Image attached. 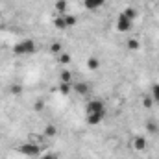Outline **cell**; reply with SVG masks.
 Instances as JSON below:
<instances>
[{
  "mask_svg": "<svg viewBox=\"0 0 159 159\" xmlns=\"http://www.w3.org/2000/svg\"><path fill=\"white\" fill-rule=\"evenodd\" d=\"M37 50V43L34 39H22L13 44V54L15 56H32Z\"/></svg>",
  "mask_w": 159,
  "mask_h": 159,
  "instance_id": "cell-1",
  "label": "cell"
},
{
  "mask_svg": "<svg viewBox=\"0 0 159 159\" xmlns=\"http://www.w3.org/2000/svg\"><path fill=\"white\" fill-rule=\"evenodd\" d=\"M17 152L20 156H24V157H39L43 148H41V144H37V143L26 141V143H22V144L17 146Z\"/></svg>",
  "mask_w": 159,
  "mask_h": 159,
  "instance_id": "cell-2",
  "label": "cell"
},
{
  "mask_svg": "<svg viewBox=\"0 0 159 159\" xmlns=\"http://www.w3.org/2000/svg\"><path fill=\"white\" fill-rule=\"evenodd\" d=\"M91 113H106V104L100 98L89 100L87 106H85V115H91Z\"/></svg>",
  "mask_w": 159,
  "mask_h": 159,
  "instance_id": "cell-3",
  "label": "cell"
},
{
  "mask_svg": "<svg viewBox=\"0 0 159 159\" xmlns=\"http://www.w3.org/2000/svg\"><path fill=\"white\" fill-rule=\"evenodd\" d=\"M148 148V139L144 137V135H135L133 139H131V150H135V152H144Z\"/></svg>",
  "mask_w": 159,
  "mask_h": 159,
  "instance_id": "cell-4",
  "label": "cell"
},
{
  "mask_svg": "<svg viewBox=\"0 0 159 159\" xmlns=\"http://www.w3.org/2000/svg\"><path fill=\"white\" fill-rule=\"evenodd\" d=\"M131 28H133V20L126 19V17L120 13L119 19H117V32H120V34H128V32H131Z\"/></svg>",
  "mask_w": 159,
  "mask_h": 159,
  "instance_id": "cell-5",
  "label": "cell"
},
{
  "mask_svg": "<svg viewBox=\"0 0 159 159\" xmlns=\"http://www.w3.org/2000/svg\"><path fill=\"white\" fill-rule=\"evenodd\" d=\"M72 93H76L80 96H87L91 93V85L85 81H76V83H72Z\"/></svg>",
  "mask_w": 159,
  "mask_h": 159,
  "instance_id": "cell-6",
  "label": "cell"
},
{
  "mask_svg": "<svg viewBox=\"0 0 159 159\" xmlns=\"http://www.w3.org/2000/svg\"><path fill=\"white\" fill-rule=\"evenodd\" d=\"M106 2H107V0H83V7H85L87 11H96V9H100V7H104Z\"/></svg>",
  "mask_w": 159,
  "mask_h": 159,
  "instance_id": "cell-7",
  "label": "cell"
},
{
  "mask_svg": "<svg viewBox=\"0 0 159 159\" xmlns=\"http://www.w3.org/2000/svg\"><path fill=\"white\" fill-rule=\"evenodd\" d=\"M104 119H106V113H91V115H85V122L89 126H98Z\"/></svg>",
  "mask_w": 159,
  "mask_h": 159,
  "instance_id": "cell-8",
  "label": "cell"
},
{
  "mask_svg": "<svg viewBox=\"0 0 159 159\" xmlns=\"http://www.w3.org/2000/svg\"><path fill=\"white\" fill-rule=\"evenodd\" d=\"M43 135H44V139H54L57 135V126L56 124H46L44 129H43Z\"/></svg>",
  "mask_w": 159,
  "mask_h": 159,
  "instance_id": "cell-9",
  "label": "cell"
},
{
  "mask_svg": "<svg viewBox=\"0 0 159 159\" xmlns=\"http://www.w3.org/2000/svg\"><path fill=\"white\" fill-rule=\"evenodd\" d=\"M126 46H128L129 52H137V50H141V39L139 37H129L128 43H126Z\"/></svg>",
  "mask_w": 159,
  "mask_h": 159,
  "instance_id": "cell-10",
  "label": "cell"
},
{
  "mask_svg": "<svg viewBox=\"0 0 159 159\" xmlns=\"http://www.w3.org/2000/svg\"><path fill=\"white\" fill-rule=\"evenodd\" d=\"M122 15H124L126 19H129V20H135V19L139 17V11H137V9H135L133 6H128V7H124Z\"/></svg>",
  "mask_w": 159,
  "mask_h": 159,
  "instance_id": "cell-11",
  "label": "cell"
},
{
  "mask_svg": "<svg viewBox=\"0 0 159 159\" xmlns=\"http://www.w3.org/2000/svg\"><path fill=\"white\" fill-rule=\"evenodd\" d=\"M67 6H69V2H67V0H56L54 9H56V13H57V15H65V13H67Z\"/></svg>",
  "mask_w": 159,
  "mask_h": 159,
  "instance_id": "cell-12",
  "label": "cell"
},
{
  "mask_svg": "<svg viewBox=\"0 0 159 159\" xmlns=\"http://www.w3.org/2000/svg\"><path fill=\"white\" fill-rule=\"evenodd\" d=\"M48 50H50V54H54V56L57 57V56H59V54H61V52H63L65 48H63V44H61L59 41H54V43H50Z\"/></svg>",
  "mask_w": 159,
  "mask_h": 159,
  "instance_id": "cell-13",
  "label": "cell"
},
{
  "mask_svg": "<svg viewBox=\"0 0 159 159\" xmlns=\"http://www.w3.org/2000/svg\"><path fill=\"white\" fill-rule=\"evenodd\" d=\"M57 91H59V94H63V96H69V94H72V83L59 81V87H57Z\"/></svg>",
  "mask_w": 159,
  "mask_h": 159,
  "instance_id": "cell-14",
  "label": "cell"
},
{
  "mask_svg": "<svg viewBox=\"0 0 159 159\" xmlns=\"http://www.w3.org/2000/svg\"><path fill=\"white\" fill-rule=\"evenodd\" d=\"M85 65H87V69H89V70H98V69H100V59H98L96 56H91V57L87 59V63H85Z\"/></svg>",
  "mask_w": 159,
  "mask_h": 159,
  "instance_id": "cell-15",
  "label": "cell"
},
{
  "mask_svg": "<svg viewBox=\"0 0 159 159\" xmlns=\"http://www.w3.org/2000/svg\"><path fill=\"white\" fill-rule=\"evenodd\" d=\"M54 26H56L57 30H67L69 26H67V22H65V15H56V19H54Z\"/></svg>",
  "mask_w": 159,
  "mask_h": 159,
  "instance_id": "cell-16",
  "label": "cell"
},
{
  "mask_svg": "<svg viewBox=\"0 0 159 159\" xmlns=\"http://www.w3.org/2000/svg\"><path fill=\"white\" fill-rule=\"evenodd\" d=\"M146 131H148L150 135H157L159 122H156V120H148V122H146Z\"/></svg>",
  "mask_w": 159,
  "mask_h": 159,
  "instance_id": "cell-17",
  "label": "cell"
},
{
  "mask_svg": "<svg viewBox=\"0 0 159 159\" xmlns=\"http://www.w3.org/2000/svg\"><path fill=\"white\" fill-rule=\"evenodd\" d=\"M72 72L69 70V69H63L61 72H59V81H65V83H72Z\"/></svg>",
  "mask_w": 159,
  "mask_h": 159,
  "instance_id": "cell-18",
  "label": "cell"
},
{
  "mask_svg": "<svg viewBox=\"0 0 159 159\" xmlns=\"http://www.w3.org/2000/svg\"><path fill=\"white\" fill-rule=\"evenodd\" d=\"M22 93H24V87H22L20 83H13V85L9 87V94H11V96H20Z\"/></svg>",
  "mask_w": 159,
  "mask_h": 159,
  "instance_id": "cell-19",
  "label": "cell"
},
{
  "mask_svg": "<svg viewBox=\"0 0 159 159\" xmlns=\"http://www.w3.org/2000/svg\"><path fill=\"white\" fill-rule=\"evenodd\" d=\"M57 61H59L61 65H69V63L72 61V57H70V54H67V52L63 50V52H61V54L57 56Z\"/></svg>",
  "mask_w": 159,
  "mask_h": 159,
  "instance_id": "cell-20",
  "label": "cell"
},
{
  "mask_svg": "<svg viewBox=\"0 0 159 159\" xmlns=\"http://www.w3.org/2000/svg\"><path fill=\"white\" fill-rule=\"evenodd\" d=\"M28 141H32V143H37V144H41V143H43V141H44V135H43V133H30V135H28Z\"/></svg>",
  "mask_w": 159,
  "mask_h": 159,
  "instance_id": "cell-21",
  "label": "cell"
},
{
  "mask_svg": "<svg viewBox=\"0 0 159 159\" xmlns=\"http://www.w3.org/2000/svg\"><path fill=\"white\" fill-rule=\"evenodd\" d=\"M65 22H67V26L69 28H72V26H76V17L74 15H70V13H65Z\"/></svg>",
  "mask_w": 159,
  "mask_h": 159,
  "instance_id": "cell-22",
  "label": "cell"
},
{
  "mask_svg": "<svg viewBox=\"0 0 159 159\" xmlns=\"http://www.w3.org/2000/svg\"><path fill=\"white\" fill-rule=\"evenodd\" d=\"M143 106H144V109H150V107L154 106V98H152V94H146V96L143 98Z\"/></svg>",
  "mask_w": 159,
  "mask_h": 159,
  "instance_id": "cell-23",
  "label": "cell"
},
{
  "mask_svg": "<svg viewBox=\"0 0 159 159\" xmlns=\"http://www.w3.org/2000/svg\"><path fill=\"white\" fill-rule=\"evenodd\" d=\"M152 98H154L156 104H159V83L152 85Z\"/></svg>",
  "mask_w": 159,
  "mask_h": 159,
  "instance_id": "cell-24",
  "label": "cell"
},
{
  "mask_svg": "<svg viewBox=\"0 0 159 159\" xmlns=\"http://www.w3.org/2000/svg\"><path fill=\"white\" fill-rule=\"evenodd\" d=\"M43 107H44V102H43V100H37V102L34 104V109H35V111H43Z\"/></svg>",
  "mask_w": 159,
  "mask_h": 159,
  "instance_id": "cell-25",
  "label": "cell"
},
{
  "mask_svg": "<svg viewBox=\"0 0 159 159\" xmlns=\"http://www.w3.org/2000/svg\"><path fill=\"white\" fill-rule=\"evenodd\" d=\"M39 159H57V156L56 154H43V156H39Z\"/></svg>",
  "mask_w": 159,
  "mask_h": 159,
  "instance_id": "cell-26",
  "label": "cell"
},
{
  "mask_svg": "<svg viewBox=\"0 0 159 159\" xmlns=\"http://www.w3.org/2000/svg\"><path fill=\"white\" fill-rule=\"evenodd\" d=\"M148 2H159V0H148Z\"/></svg>",
  "mask_w": 159,
  "mask_h": 159,
  "instance_id": "cell-27",
  "label": "cell"
},
{
  "mask_svg": "<svg viewBox=\"0 0 159 159\" xmlns=\"http://www.w3.org/2000/svg\"><path fill=\"white\" fill-rule=\"evenodd\" d=\"M156 137H157V139H159V131H157V135H156Z\"/></svg>",
  "mask_w": 159,
  "mask_h": 159,
  "instance_id": "cell-28",
  "label": "cell"
}]
</instances>
